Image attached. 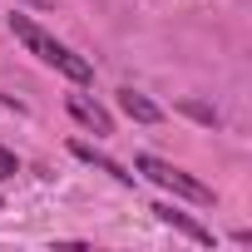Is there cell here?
Listing matches in <instances>:
<instances>
[{
  "label": "cell",
  "mask_w": 252,
  "mask_h": 252,
  "mask_svg": "<svg viewBox=\"0 0 252 252\" xmlns=\"http://www.w3.org/2000/svg\"><path fill=\"white\" fill-rule=\"evenodd\" d=\"M0 208H5V198H0Z\"/></svg>",
  "instance_id": "9"
},
{
  "label": "cell",
  "mask_w": 252,
  "mask_h": 252,
  "mask_svg": "<svg viewBox=\"0 0 252 252\" xmlns=\"http://www.w3.org/2000/svg\"><path fill=\"white\" fill-rule=\"evenodd\" d=\"M64 109L84 124V129H94V134H114V119H109V109H104L99 99H89V94H69Z\"/></svg>",
  "instance_id": "3"
},
{
  "label": "cell",
  "mask_w": 252,
  "mask_h": 252,
  "mask_svg": "<svg viewBox=\"0 0 252 252\" xmlns=\"http://www.w3.org/2000/svg\"><path fill=\"white\" fill-rule=\"evenodd\" d=\"M119 109L129 114V119H139V124H158V119H163V109H158L154 99H144L139 89H119Z\"/></svg>",
  "instance_id": "6"
},
{
  "label": "cell",
  "mask_w": 252,
  "mask_h": 252,
  "mask_svg": "<svg viewBox=\"0 0 252 252\" xmlns=\"http://www.w3.org/2000/svg\"><path fill=\"white\" fill-rule=\"evenodd\" d=\"M30 5H45V0H30Z\"/></svg>",
  "instance_id": "8"
},
{
  "label": "cell",
  "mask_w": 252,
  "mask_h": 252,
  "mask_svg": "<svg viewBox=\"0 0 252 252\" xmlns=\"http://www.w3.org/2000/svg\"><path fill=\"white\" fill-rule=\"evenodd\" d=\"M134 168H139L149 183L168 188L173 198H188V203H198V208H213V203H218V193H213L208 183H198L193 173H183L178 163H168V158H158V154H139V158H134Z\"/></svg>",
  "instance_id": "2"
},
{
  "label": "cell",
  "mask_w": 252,
  "mask_h": 252,
  "mask_svg": "<svg viewBox=\"0 0 252 252\" xmlns=\"http://www.w3.org/2000/svg\"><path fill=\"white\" fill-rule=\"evenodd\" d=\"M69 154H74V158H84V163H94L99 173H109V178H114V183H124V188H134V183H139V173H124V163H114V158L94 154L89 144H69Z\"/></svg>",
  "instance_id": "5"
},
{
  "label": "cell",
  "mask_w": 252,
  "mask_h": 252,
  "mask_svg": "<svg viewBox=\"0 0 252 252\" xmlns=\"http://www.w3.org/2000/svg\"><path fill=\"white\" fill-rule=\"evenodd\" d=\"M154 218L158 222H168V227H178L183 237H193V242H203V247H213L218 237H213V227H203V222H193L188 213H178L173 203H154Z\"/></svg>",
  "instance_id": "4"
},
{
  "label": "cell",
  "mask_w": 252,
  "mask_h": 252,
  "mask_svg": "<svg viewBox=\"0 0 252 252\" xmlns=\"http://www.w3.org/2000/svg\"><path fill=\"white\" fill-rule=\"evenodd\" d=\"M10 35H15V40H20V45H25V50H30L40 64L60 69L64 79H74V84H89V79H94V64H89L84 55H74L64 40H55L50 30H40L30 15H10Z\"/></svg>",
  "instance_id": "1"
},
{
  "label": "cell",
  "mask_w": 252,
  "mask_h": 252,
  "mask_svg": "<svg viewBox=\"0 0 252 252\" xmlns=\"http://www.w3.org/2000/svg\"><path fill=\"white\" fill-rule=\"evenodd\" d=\"M15 173H20V158H15V154H10L5 144H0V183H10Z\"/></svg>",
  "instance_id": "7"
}]
</instances>
